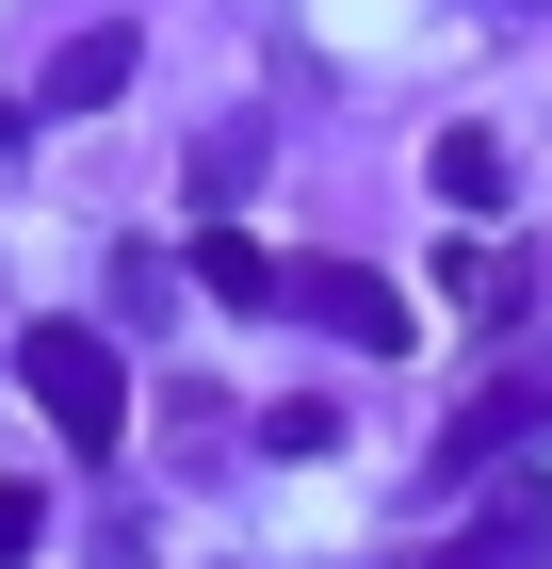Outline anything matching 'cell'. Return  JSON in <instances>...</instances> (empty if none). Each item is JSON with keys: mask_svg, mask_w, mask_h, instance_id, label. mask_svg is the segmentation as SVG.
<instances>
[{"mask_svg": "<svg viewBox=\"0 0 552 569\" xmlns=\"http://www.w3.org/2000/svg\"><path fill=\"white\" fill-rule=\"evenodd\" d=\"M17 391L49 407L66 456H114L130 439V342H98L82 309H49V326H17Z\"/></svg>", "mask_w": 552, "mask_h": 569, "instance_id": "cell-1", "label": "cell"}, {"mask_svg": "<svg viewBox=\"0 0 552 569\" xmlns=\"http://www.w3.org/2000/svg\"><path fill=\"white\" fill-rule=\"evenodd\" d=\"M277 309H309V326H325V342H358V358H407V293H390V277H358V261L277 277Z\"/></svg>", "mask_w": 552, "mask_h": 569, "instance_id": "cell-2", "label": "cell"}, {"mask_svg": "<svg viewBox=\"0 0 552 569\" xmlns=\"http://www.w3.org/2000/svg\"><path fill=\"white\" fill-rule=\"evenodd\" d=\"M552 423V375H504V391H488V407H455V439H439V488H471V472H488V456H520V439H536Z\"/></svg>", "mask_w": 552, "mask_h": 569, "instance_id": "cell-3", "label": "cell"}, {"mask_svg": "<svg viewBox=\"0 0 552 569\" xmlns=\"http://www.w3.org/2000/svg\"><path fill=\"white\" fill-rule=\"evenodd\" d=\"M423 179H439V212H504V131H488V114H455V131L423 147Z\"/></svg>", "mask_w": 552, "mask_h": 569, "instance_id": "cell-4", "label": "cell"}, {"mask_svg": "<svg viewBox=\"0 0 552 569\" xmlns=\"http://www.w3.org/2000/svg\"><path fill=\"white\" fill-rule=\"evenodd\" d=\"M130 66H147V49H130L114 17H98V33H66V66H49V114H98V98H114Z\"/></svg>", "mask_w": 552, "mask_h": 569, "instance_id": "cell-5", "label": "cell"}, {"mask_svg": "<svg viewBox=\"0 0 552 569\" xmlns=\"http://www.w3.org/2000/svg\"><path fill=\"white\" fill-rule=\"evenodd\" d=\"M439 293H455V309H471V326H504V309H520V293H536V277H520V261H504V244H471V228H455V244H439Z\"/></svg>", "mask_w": 552, "mask_h": 569, "instance_id": "cell-6", "label": "cell"}, {"mask_svg": "<svg viewBox=\"0 0 552 569\" xmlns=\"http://www.w3.org/2000/svg\"><path fill=\"white\" fill-rule=\"evenodd\" d=\"M471 553H488V569H536V553H552V488L504 472V505H488V537H471Z\"/></svg>", "mask_w": 552, "mask_h": 569, "instance_id": "cell-7", "label": "cell"}, {"mask_svg": "<svg viewBox=\"0 0 552 569\" xmlns=\"http://www.w3.org/2000/svg\"><path fill=\"white\" fill-rule=\"evenodd\" d=\"M195 277H212L228 309H277V261H260V244H244V228H228V212L195 228Z\"/></svg>", "mask_w": 552, "mask_h": 569, "instance_id": "cell-8", "label": "cell"}, {"mask_svg": "<svg viewBox=\"0 0 552 569\" xmlns=\"http://www.w3.org/2000/svg\"><path fill=\"white\" fill-rule=\"evenodd\" d=\"M244 179H260V114H228V131L195 147V212H244Z\"/></svg>", "mask_w": 552, "mask_h": 569, "instance_id": "cell-9", "label": "cell"}, {"mask_svg": "<svg viewBox=\"0 0 552 569\" xmlns=\"http://www.w3.org/2000/svg\"><path fill=\"white\" fill-rule=\"evenodd\" d=\"M325 439H341V407H325V391H293V407H260V456H325Z\"/></svg>", "mask_w": 552, "mask_h": 569, "instance_id": "cell-10", "label": "cell"}, {"mask_svg": "<svg viewBox=\"0 0 552 569\" xmlns=\"http://www.w3.org/2000/svg\"><path fill=\"white\" fill-rule=\"evenodd\" d=\"M33 537H49V505H33V488H0V569L33 553Z\"/></svg>", "mask_w": 552, "mask_h": 569, "instance_id": "cell-11", "label": "cell"}, {"mask_svg": "<svg viewBox=\"0 0 552 569\" xmlns=\"http://www.w3.org/2000/svg\"><path fill=\"white\" fill-rule=\"evenodd\" d=\"M17 114H33V98H0V147H17Z\"/></svg>", "mask_w": 552, "mask_h": 569, "instance_id": "cell-12", "label": "cell"}, {"mask_svg": "<svg viewBox=\"0 0 552 569\" xmlns=\"http://www.w3.org/2000/svg\"><path fill=\"white\" fill-rule=\"evenodd\" d=\"M536 293H552V277H536Z\"/></svg>", "mask_w": 552, "mask_h": 569, "instance_id": "cell-13", "label": "cell"}]
</instances>
